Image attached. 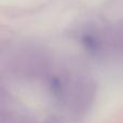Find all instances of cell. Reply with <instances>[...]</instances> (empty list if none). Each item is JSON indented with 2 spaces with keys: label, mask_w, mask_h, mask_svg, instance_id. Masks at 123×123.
<instances>
[]
</instances>
